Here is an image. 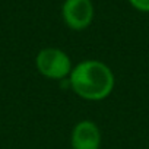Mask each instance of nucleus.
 Instances as JSON below:
<instances>
[{
  "instance_id": "nucleus-3",
  "label": "nucleus",
  "mask_w": 149,
  "mask_h": 149,
  "mask_svg": "<svg viewBox=\"0 0 149 149\" xmlns=\"http://www.w3.org/2000/svg\"><path fill=\"white\" fill-rule=\"evenodd\" d=\"M95 9L92 0H64L61 5V19L73 31H84L94 21Z\"/></svg>"
},
{
  "instance_id": "nucleus-5",
  "label": "nucleus",
  "mask_w": 149,
  "mask_h": 149,
  "mask_svg": "<svg viewBox=\"0 0 149 149\" xmlns=\"http://www.w3.org/2000/svg\"><path fill=\"white\" fill-rule=\"evenodd\" d=\"M127 2L133 9L143 13H149V0H127Z\"/></svg>"
},
{
  "instance_id": "nucleus-4",
  "label": "nucleus",
  "mask_w": 149,
  "mask_h": 149,
  "mask_svg": "<svg viewBox=\"0 0 149 149\" xmlns=\"http://www.w3.org/2000/svg\"><path fill=\"white\" fill-rule=\"evenodd\" d=\"M72 149H100L101 130L97 123L91 120H82L74 124L70 136Z\"/></svg>"
},
{
  "instance_id": "nucleus-2",
  "label": "nucleus",
  "mask_w": 149,
  "mask_h": 149,
  "mask_svg": "<svg viewBox=\"0 0 149 149\" xmlns=\"http://www.w3.org/2000/svg\"><path fill=\"white\" fill-rule=\"evenodd\" d=\"M37 70L47 79L64 81L73 69L70 57L57 47H45L35 57Z\"/></svg>"
},
{
  "instance_id": "nucleus-1",
  "label": "nucleus",
  "mask_w": 149,
  "mask_h": 149,
  "mask_svg": "<svg viewBox=\"0 0 149 149\" xmlns=\"http://www.w3.org/2000/svg\"><path fill=\"white\" fill-rule=\"evenodd\" d=\"M67 81L74 94L88 101L105 100L116 84L113 70L105 63L94 58L73 66Z\"/></svg>"
}]
</instances>
